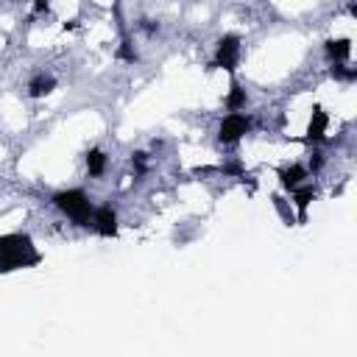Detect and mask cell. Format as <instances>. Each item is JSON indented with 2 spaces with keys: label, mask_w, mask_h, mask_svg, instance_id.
<instances>
[{
  "label": "cell",
  "mask_w": 357,
  "mask_h": 357,
  "mask_svg": "<svg viewBox=\"0 0 357 357\" xmlns=\"http://www.w3.org/2000/svg\"><path fill=\"white\" fill-rule=\"evenodd\" d=\"M36 262H39V251L28 234L22 231L0 234V273H11Z\"/></svg>",
  "instance_id": "6da1fadb"
},
{
  "label": "cell",
  "mask_w": 357,
  "mask_h": 357,
  "mask_svg": "<svg viewBox=\"0 0 357 357\" xmlns=\"http://www.w3.org/2000/svg\"><path fill=\"white\" fill-rule=\"evenodd\" d=\"M50 204L73 223V226H81V229H89V220H92V198L86 190L81 187H64V190H56Z\"/></svg>",
  "instance_id": "7a4b0ae2"
},
{
  "label": "cell",
  "mask_w": 357,
  "mask_h": 357,
  "mask_svg": "<svg viewBox=\"0 0 357 357\" xmlns=\"http://www.w3.org/2000/svg\"><path fill=\"white\" fill-rule=\"evenodd\" d=\"M251 128H254V117H251L248 112H229V114H223L220 123H218V142H220L223 148H231V145H237L245 134H251Z\"/></svg>",
  "instance_id": "3957f363"
},
{
  "label": "cell",
  "mask_w": 357,
  "mask_h": 357,
  "mask_svg": "<svg viewBox=\"0 0 357 357\" xmlns=\"http://www.w3.org/2000/svg\"><path fill=\"white\" fill-rule=\"evenodd\" d=\"M240 56H243V39L237 33H223L218 39V45H215L212 67L226 70V73H234L237 64H240Z\"/></svg>",
  "instance_id": "277c9868"
},
{
  "label": "cell",
  "mask_w": 357,
  "mask_h": 357,
  "mask_svg": "<svg viewBox=\"0 0 357 357\" xmlns=\"http://www.w3.org/2000/svg\"><path fill=\"white\" fill-rule=\"evenodd\" d=\"M89 229H92L98 237H106V240L117 237V231H120V218H117V209H114L112 204H100V206H95V209H92Z\"/></svg>",
  "instance_id": "5b68a950"
},
{
  "label": "cell",
  "mask_w": 357,
  "mask_h": 357,
  "mask_svg": "<svg viewBox=\"0 0 357 357\" xmlns=\"http://www.w3.org/2000/svg\"><path fill=\"white\" fill-rule=\"evenodd\" d=\"M276 176H279V184H282L287 192H293L296 187H301V184L310 181V170H307V165H301V162H290V165L279 167Z\"/></svg>",
  "instance_id": "8992f818"
},
{
  "label": "cell",
  "mask_w": 357,
  "mask_h": 357,
  "mask_svg": "<svg viewBox=\"0 0 357 357\" xmlns=\"http://www.w3.org/2000/svg\"><path fill=\"white\" fill-rule=\"evenodd\" d=\"M324 56L329 59V64H343L351 59V39L349 36H332L324 42Z\"/></svg>",
  "instance_id": "52a82bcc"
},
{
  "label": "cell",
  "mask_w": 357,
  "mask_h": 357,
  "mask_svg": "<svg viewBox=\"0 0 357 357\" xmlns=\"http://www.w3.org/2000/svg\"><path fill=\"white\" fill-rule=\"evenodd\" d=\"M25 89H28V95L36 98V100H39V98H47V95L56 89V75H53V73H33V75L28 78V86H25Z\"/></svg>",
  "instance_id": "ba28073f"
},
{
  "label": "cell",
  "mask_w": 357,
  "mask_h": 357,
  "mask_svg": "<svg viewBox=\"0 0 357 357\" xmlns=\"http://www.w3.org/2000/svg\"><path fill=\"white\" fill-rule=\"evenodd\" d=\"M84 167H86V176H89V178H100V176L106 173V167H109L106 151H103V148H89V151L84 153Z\"/></svg>",
  "instance_id": "9c48e42d"
},
{
  "label": "cell",
  "mask_w": 357,
  "mask_h": 357,
  "mask_svg": "<svg viewBox=\"0 0 357 357\" xmlns=\"http://www.w3.org/2000/svg\"><path fill=\"white\" fill-rule=\"evenodd\" d=\"M223 106H226V112H245V106H248V92H245V86H243L237 78H231L229 92H226V98H223Z\"/></svg>",
  "instance_id": "30bf717a"
},
{
  "label": "cell",
  "mask_w": 357,
  "mask_h": 357,
  "mask_svg": "<svg viewBox=\"0 0 357 357\" xmlns=\"http://www.w3.org/2000/svg\"><path fill=\"white\" fill-rule=\"evenodd\" d=\"M326 128H329V114L324 109H312L310 123H307V139L310 142H324L326 139Z\"/></svg>",
  "instance_id": "8fae6325"
},
{
  "label": "cell",
  "mask_w": 357,
  "mask_h": 357,
  "mask_svg": "<svg viewBox=\"0 0 357 357\" xmlns=\"http://www.w3.org/2000/svg\"><path fill=\"white\" fill-rule=\"evenodd\" d=\"M290 195H293V204H296V209H298V218L304 220V218H307V209H310V204L315 201V187L307 181V184L296 187Z\"/></svg>",
  "instance_id": "7c38bea8"
},
{
  "label": "cell",
  "mask_w": 357,
  "mask_h": 357,
  "mask_svg": "<svg viewBox=\"0 0 357 357\" xmlns=\"http://www.w3.org/2000/svg\"><path fill=\"white\" fill-rule=\"evenodd\" d=\"M332 75H335L337 81H354V78H357V70H354L349 61H343V64H332Z\"/></svg>",
  "instance_id": "4fadbf2b"
}]
</instances>
